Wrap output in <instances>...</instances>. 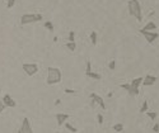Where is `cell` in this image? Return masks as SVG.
Returning <instances> with one entry per match:
<instances>
[{"label":"cell","instance_id":"cell-1","mask_svg":"<svg viewBox=\"0 0 159 133\" xmlns=\"http://www.w3.org/2000/svg\"><path fill=\"white\" fill-rule=\"evenodd\" d=\"M127 9H129V14L131 17H135V19L137 22L143 20V10H141V5H140L139 0H129Z\"/></svg>","mask_w":159,"mask_h":133},{"label":"cell","instance_id":"cell-2","mask_svg":"<svg viewBox=\"0 0 159 133\" xmlns=\"http://www.w3.org/2000/svg\"><path fill=\"white\" fill-rule=\"evenodd\" d=\"M62 79V74L61 70L57 67H47V80L46 83L47 85H56L59 84Z\"/></svg>","mask_w":159,"mask_h":133},{"label":"cell","instance_id":"cell-3","mask_svg":"<svg viewBox=\"0 0 159 133\" xmlns=\"http://www.w3.org/2000/svg\"><path fill=\"white\" fill-rule=\"evenodd\" d=\"M44 19L42 14H36V13H25L20 17V24L22 25H27L31 23H36V22H41Z\"/></svg>","mask_w":159,"mask_h":133},{"label":"cell","instance_id":"cell-4","mask_svg":"<svg viewBox=\"0 0 159 133\" xmlns=\"http://www.w3.org/2000/svg\"><path fill=\"white\" fill-rule=\"evenodd\" d=\"M140 34H143V36L145 37V40H147V42L149 45H152V43H154L158 38H159V34L157 33V32H153V31H144L143 28L140 29Z\"/></svg>","mask_w":159,"mask_h":133},{"label":"cell","instance_id":"cell-5","mask_svg":"<svg viewBox=\"0 0 159 133\" xmlns=\"http://www.w3.org/2000/svg\"><path fill=\"white\" fill-rule=\"evenodd\" d=\"M22 68L28 76H33L38 72V65L37 63H23Z\"/></svg>","mask_w":159,"mask_h":133},{"label":"cell","instance_id":"cell-6","mask_svg":"<svg viewBox=\"0 0 159 133\" xmlns=\"http://www.w3.org/2000/svg\"><path fill=\"white\" fill-rule=\"evenodd\" d=\"M19 133H32V126H31V121L25 117L23 118V123H22V126H20L19 128Z\"/></svg>","mask_w":159,"mask_h":133},{"label":"cell","instance_id":"cell-7","mask_svg":"<svg viewBox=\"0 0 159 133\" xmlns=\"http://www.w3.org/2000/svg\"><path fill=\"white\" fill-rule=\"evenodd\" d=\"M89 98L96 103L97 105H99L101 108L103 109V110H106V104H105V100H103V98H101L98 94H96V93H91L89 94Z\"/></svg>","mask_w":159,"mask_h":133},{"label":"cell","instance_id":"cell-8","mask_svg":"<svg viewBox=\"0 0 159 133\" xmlns=\"http://www.w3.org/2000/svg\"><path fill=\"white\" fill-rule=\"evenodd\" d=\"M158 78L157 76H153V75H145V78H143V83H141V85H144V86H152V85H154L157 83Z\"/></svg>","mask_w":159,"mask_h":133},{"label":"cell","instance_id":"cell-9","mask_svg":"<svg viewBox=\"0 0 159 133\" xmlns=\"http://www.w3.org/2000/svg\"><path fill=\"white\" fill-rule=\"evenodd\" d=\"M3 103L5 104L7 108H15V106H17L15 100L13 99V98L9 95V94H5V95L3 96Z\"/></svg>","mask_w":159,"mask_h":133},{"label":"cell","instance_id":"cell-10","mask_svg":"<svg viewBox=\"0 0 159 133\" xmlns=\"http://www.w3.org/2000/svg\"><path fill=\"white\" fill-rule=\"evenodd\" d=\"M55 118H56V121H57V126L61 127V126H64V123L70 118V115L66 114V113H57L56 115H55Z\"/></svg>","mask_w":159,"mask_h":133},{"label":"cell","instance_id":"cell-11","mask_svg":"<svg viewBox=\"0 0 159 133\" xmlns=\"http://www.w3.org/2000/svg\"><path fill=\"white\" fill-rule=\"evenodd\" d=\"M141 83H143V78H136V79H134V80H132L131 83H130V85L132 86V89H134L135 91H136L137 95H139V93H140V91H139V86L141 85Z\"/></svg>","mask_w":159,"mask_h":133},{"label":"cell","instance_id":"cell-12","mask_svg":"<svg viewBox=\"0 0 159 133\" xmlns=\"http://www.w3.org/2000/svg\"><path fill=\"white\" fill-rule=\"evenodd\" d=\"M120 86H121V89L126 90V91H127L129 94H130L131 96H136V95H137V94H136V91H135L134 89H132V86H131L130 84H121V85H120Z\"/></svg>","mask_w":159,"mask_h":133},{"label":"cell","instance_id":"cell-13","mask_svg":"<svg viewBox=\"0 0 159 133\" xmlns=\"http://www.w3.org/2000/svg\"><path fill=\"white\" fill-rule=\"evenodd\" d=\"M85 76H87V78H91V79H94V80H101V79H102V76H101L99 74H97V72H93V71L87 72V74H85Z\"/></svg>","mask_w":159,"mask_h":133},{"label":"cell","instance_id":"cell-14","mask_svg":"<svg viewBox=\"0 0 159 133\" xmlns=\"http://www.w3.org/2000/svg\"><path fill=\"white\" fill-rule=\"evenodd\" d=\"M144 31H154V29H157V24L154 22H149L145 24V27H143Z\"/></svg>","mask_w":159,"mask_h":133},{"label":"cell","instance_id":"cell-15","mask_svg":"<svg viewBox=\"0 0 159 133\" xmlns=\"http://www.w3.org/2000/svg\"><path fill=\"white\" fill-rule=\"evenodd\" d=\"M97 38H98V34L96 31H92L91 32V43L93 46H96L97 45Z\"/></svg>","mask_w":159,"mask_h":133},{"label":"cell","instance_id":"cell-16","mask_svg":"<svg viewBox=\"0 0 159 133\" xmlns=\"http://www.w3.org/2000/svg\"><path fill=\"white\" fill-rule=\"evenodd\" d=\"M148 109H149V104H148V100H144L143 101V105H141V108H140V113L141 114H144L145 111H148Z\"/></svg>","mask_w":159,"mask_h":133},{"label":"cell","instance_id":"cell-17","mask_svg":"<svg viewBox=\"0 0 159 133\" xmlns=\"http://www.w3.org/2000/svg\"><path fill=\"white\" fill-rule=\"evenodd\" d=\"M44 27L47 29V31H50V32L54 31V24H52V22H50V20H46V22L44 23Z\"/></svg>","mask_w":159,"mask_h":133},{"label":"cell","instance_id":"cell-18","mask_svg":"<svg viewBox=\"0 0 159 133\" xmlns=\"http://www.w3.org/2000/svg\"><path fill=\"white\" fill-rule=\"evenodd\" d=\"M113 131L115 132H122L123 131V124L122 123H116L113 126Z\"/></svg>","mask_w":159,"mask_h":133},{"label":"cell","instance_id":"cell-19","mask_svg":"<svg viewBox=\"0 0 159 133\" xmlns=\"http://www.w3.org/2000/svg\"><path fill=\"white\" fill-rule=\"evenodd\" d=\"M65 46H66L70 51H75V50H76V43H75V41H74V42H69V41H68V43H66Z\"/></svg>","mask_w":159,"mask_h":133},{"label":"cell","instance_id":"cell-20","mask_svg":"<svg viewBox=\"0 0 159 133\" xmlns=\"http://www.w3.org/2000/svg\"><path fill=\"white\" fill-rule=\"evenodd\" d=\"M145 113H147V115L152 119V121H155L157 117H158V114L155 113V111H145Z\"/></svg>","mask_w":159,"mask_h":133},{"label":"cell","instance_id":"cell-21","mask_svg":"<svg viewBox=\"0 0 159 133\" xmlns=\"http://www.w3.org/2000/svg\"><path fill=\"white\" fill-rule=\"evenodd\" d=\"M65 127H66V129H69L70 132H74V133H75V132H78V128L73 127L70 123H66V122H65Z\"/></svg>","mask_w":159,"mask_h":133},{"label":"cell","instance_id":"cell-22","mask_svg":"<svg viewBox=\"0 0 159 133\" xmlns=\"http://www.w3.org/2000/svg\"><path fill=\"white\" fill-rule=\"evenodd\" d=\"M91 71H92V62L89 60H87V63H85V74L91 72Z\"/></svg>","mask_w":159,"mask_h":133},{"label":"cell","instance_id":"cell-23","mask_svg":"<svg viewBox=\"0 0 159 133\" xmlns=\"http://www.w3.org/2000/svg\"><path fill=\"white\" fill-rule=\"evenodd\" d=\"M74 40H75V33H74V31H70L69 32V36H68V41L74 42Z\"/></svg>","mask_w":159,"mask_h":133},{"label":"cell","instance_id":"cell-24","mask_svg":"<svg viewBox=\"0 0 159 133\" xmlns=\"http://www.w3.org/2000/svg\"><path fill=\"white\" fill-rule=\"evenodd\" d=\"M15 1H17V0H8V1H7V8H8V9H12V8L15 5Z\"/></svg>","mask_w":159,"mask_h":133},{"label":"cell","instance_id":"cell-25","mask_svg":"<svg viewBox=\"0 0 159 133\" xmlns=\"http://www.w3.org/2000/svg\"><path fill=\"white\" fill-rule=\"evenodd\" d=\"M108 68L110 70H115L116 68V60H111L110 63H108Z\"/></svg>","mask_w":159,"mask_h":133},{"label":"cell","instance_id":"cell-26","mask_svg":"<svg viewBox=\"0 0 159 133\" xmlns=\"http://www.w3.org/2000/svg\"><path fill=\"white\" fill-rule=\"evenodd\" d=\"M97 121H98V124H103V115L102 114H97Z\"/></svg>","mask_w":159,"mask_h":133},{"label":"cell","instance_id":"cell-27","mask_svg":"<svg viewBox=\"0 0 159 133\" xmlns=\"http://www.w3.org/2000/svg\"><path fill=\"white\" fill-rule=\"evenodd\" d=\"M64 91H65L66 94H76V90H73V89H64Z\"/></svg>","mask_w":159,"mask_h":133},{"label":"cell","instance_id":"cell-28","mask_svg":"<svg viewBox=\"0 0 159 133\" xmlns=\"http://www.w3.org/2000/svg\"><path fill=\"white\" fill-rule=\"evenodd\" d=\"M5 108H7V106H5V104H4V103H3L1 100H0V114H1L3 111L5 110Z\"/></svg>","mask_w":159,"mask_h":133},{"label":"cell","instance_id":"cell-29","mask_svg":"<svg viewBox=\"0 0 159 133\" xmlns=\"http://www.w3.org/2000/svg\"><path fill=\"white\" fill-rule=\"evenodd\" d=\"M152 131H153V132H159V123H155V124H154Z\"/></svg>","mask_w":159,"mask_h":133},{"label":"cell","instance_id":"cell-30","mask_svg":"<svg viewBox=\"0 0 159 133\" xmlns=\"http://www.w3.org/2000/svg\"><path fill=\"white\" fill-rule=\"evenodd\" d=\"M96 105H97L96 103H94L93 100H91V106H92V108H96Z\"/></svg>","mask_w":159,"mask_h":133},{"label":"cell","instance_id":"cell-31","mask_svg":"<svg viewBox=\"0 0 159 133\" xmlns=\"http://www.w3.org/2000/svg\"><path fill=\"white\" fill-rule=\"evenodd\" d=\"M60 104H61V100L60 99H57L56 101H55V105H60Z\"/></svg>","mask_w":159,"mask_h":133},{"label":"cell","instance_id":"cell-32","mask_svg":"<svg viewBox=\"0 0 159 133\" xmlns=\"http://www.w3.org/2000/svg\"><path fill=\"white\" fill-rule=\"evenodd\" d=\"M5 1H8V0H5Z\"/></svg>","mask_w":159,"mask_h":133}]
</instances>
